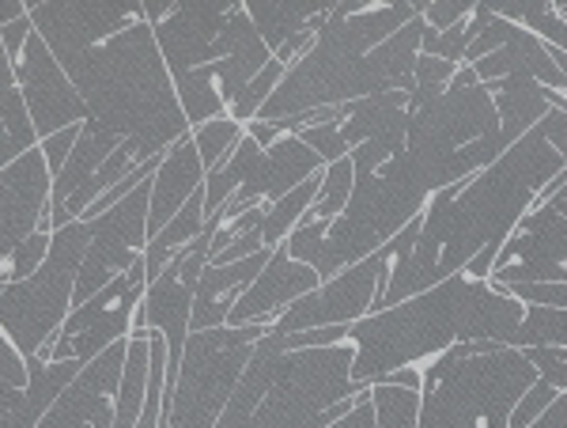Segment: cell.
<instances>
[{
  "label": "cell",
  "mask_w": 567,
  "mask_h": 428,
  "mask_svg": "<svg viewBox=\"0 0 567 428\" xmlns=\"http://www.w3.org/2000/svg\"><path fill=\"white\" fill-rule=\"evenodd\" d=\"M523 318L526 304H518L511 293L454 273L427 293L386 312H371L349 326V342L355 345L352 384L368 390L390 371L416 368L465 342L511 345Z\"/></svg>",
  "instance_id": "1"
},
{
  "label": "cell",
  "mask_w": 567,
  "mask_h": 428,
  "mask_svg": "<svg viewBox=\"0 0 567 428\" xmlns=\"http://www.w3.org/2000/svg\"><path fill=\"white\" fill-rule=\"evenodd\" d=\"M61 69L76 84L91 122L117 141H130L144 163L163 160V152L194 133L167 61L155 45V31L144 20Z\"/></svg>",
  "instance_id": "2"
},
{
  "label": "cell",
  "mask_w": 567,
  "mask_h": 428,
  "mask_svg": "<svg viewBox=\"0 0 567 428\" xmlns=\"http://www.w3.org/2000/svg\"><path fill=\"white\" fill-rule=\"evenodd\" d=\"M420 425L416 428H484L496 409L515 414L518 398L537 384L526 353L492 342H465L443 357L420 364Z\"/></svg>",
  "instance_id": "3"
},
{
  "label": "cell",
  "mask_w": 567,
  "mask_h": 428,
  "mask_svg": "<svg viewBox=\"0 0 567 428\" xmlns=\"http://www.w3.org/2000/svg\"><path fill=\"white\" fill-rule=\"evenodd\" d=\"M91 243V224L76 221L53 232L50 254L27 281L0 285V334L16 345L23 360H34L72 312V293L84 266V251Z\"/></svg>",
  "instance_id": "4"
},
{
  "label": "cell",
  "mask_w": 567,
  "mask_h": 428,
  "mask_svg": "<svg viewBox=\"0 0 567 428\" xmlns=\"http://www.w3.org/2000/svg\"><path fill=\"white\" fill-rule=\"evenodd\" d=\"M269 326H216L189 330L182 368L163 406V428H216L224 406L231 402L246 364Z\"/></svg>",
  "instance_id": "5"
},
{
  "label": "cell",
  "mask_w": 567,
  "mask_h": 428,
  "mask_svg": "<svg viewBox=\"0 0 567 428\" xmlns=\"http://www.w3.org/2000/svg\"><path fill=\"white\" fill-rule=\"evenodd\" d=\"M144 293H148V273H144V258L133 269H125L122 277H114L103 293H95L87 304L72 307L65 326L58 330V338L50 342V349L39 353L45 364H91L99 353H106L110 345L125 342L133 334V318L141 307Z\"/></svg>",
  "instance_id": "6"
},
{
  "label": "cell",
  "mask_w": 567,
  "mask_h": 428,
  "mask_svg": "<svg viewBox=\"0 0 567 428\" xmlns=\"http://www.w3.org/2000/svg\"><path fill=\"white\" fill-rule=\"evenodd\" d=\"M398 235H393L382 251H374L371 258L341 269L337 277L322 281L315 293L296 299V304L272 323V330L303 334V330H322V326H352V323H360V318H368L374 312V299H379V288H382V281H386L393 254H398Z\"/></svg>",
  "instance_id": "7"
},
{
  "label": "cell",
  "mask_w": 567,
  "mask_h": 428,
  "mask_svg": "<svg viewBox=\"0 0 567 428\" xmlns=\"http://www.w3.org/2000/svg\"><path fill=\"white\" fill-rule=\"evenodd\" d=\"M488 285H567V202L548 197L534 205L503 243Z\"/></svg>",
  "instance_id": "8"
},
{
  "label": "cell",
  "mask_w": 567,
  "mask_h": 428,
  "mask_svg": "<svg viewBox=\"0 0 567 428\" xmlns=\"http://www.w3.org/2000/svg\"><path fill=\"white\" fill-rule=\"evenodd\" d=\"M148 197L152 179H144L125 202H117L110 213H103L91 224V243L84 251V266L76 277V293H72V307L87 304L95 293H103L114 277L133 269L144 258L148 247Z\"/></svg>",
  "instance_id": "9"
},
{
  "label": "cell",
  "mask_w": 567,
  "mask_h": 428,
  "mask_svg": "<svg viewBox=\"0 0 567 428\" xmlns=\"http://www.w3.org/2000/svg\"><path fill=\"white\" fill-rule=\"evenodd\" d=\"M12 69H16V80H20L27 114H31V125H34V133H39V141L69 130V125L87 122L84 99H80L76 84L69 80V72L61 69V61L50 53V45L42 42L39 31L27 39L23 53L12 61Z\"/></svg>",
  "instance_id": "10"
},
{
  "label": "cell",
  "mask_w": 567,
  "mask_h": 428,
  "mask_svg": "<svg viewBox=\"0 0 567 428\" xmlns=\"http://www.w3.org/2000/svg\"><path fill=\"white\" fill-rule=\"evenodd\" d=\"M136 20H144V4H133V0H114V4H31L34 31L42 34V42L50 45V53L61 65L122 34Z\"/></svg>",
  "instance_id": "11"
},
{
  "label": "cell",
  "mask_w": 567,
  "mask_h": 428,
  "mask_svg": "<svg viewBox=\"0 0 567 428\" xmlns=\"http://www.w3.org/2000/svg\"><path fill=\"white\" fill-rule=\"evenodd\" d=\"M50 194L53 175L42 149L23 152L0 171V262L12 258L39 227H50Z\"/></svg>",
  "instance_id": "12"
},
{
  "label": "cell",
  "mask_w": 567,
  "mask_h": 428,
  "mask_svg": "<svg viewBox=\"0 0 567 428\" xmlns=\"http://www.w3.org/2000/svg\"><path fill=\"white\" fill-rule=\"evenodd\" d=\"M130 342V338H125ZM125 342L110 345L95 360L80 368V376L53 398L34 428H114V398L122 384Z\"/></svg>",
  "instance_id": "13"
},
{
  "label": "cell",
  "mask_w": 567,
  "mask_h": 428,
  "mask_svg": "<svg viewBox=\"0 0 567 428\" xmlns=\"http://www.w3.org/2000/svg\"><path fill=\"white\" fill-rule=\"evenodd\" d=\"M318 285H322V277L315 269L296 262L284 247H277L269 266L258 273V281L246 288L239 304H235V312L227 315V326H272L296 299L315 293Z\"/></svg>",
  "instance_id": "14"
},
{
  "label": "cell",
  "mask_w": 567,
  "mask_h": 428,
  "mask_svg": "<svg viewBox=\"0 0 567 428\" xmlns=\"http://www.w3.org/2000/svg\"><path fill=\"white\" fill-rule=\"evenodd\" d=\"M205 190V167H200L197 144L194 136H182L175 149L163 152L159 167L152 175V197H148V240L163 232L175 216L182 213V205L194 194Z\"/></svg>",
  "instance_id": "15"
},
{
  "label": "cell",
  "mask_w": 567,
  "mask_h": 428,
  "mask_svg": "<svg viewBox=\"0 0 567 428\" xmlns=\"http://www.w3.org/2000/svg\"><path fill=\"white\" fill-rule=\"evenodd\" d=\"M80 368L84 364L76 360L45 364L34 357L27 360V376H31L27 387H16L12 379H0V428H34L45 409L53 406V398L80 376Z\"/></svg>",
  "instance_id": "16"
},
{
  "label": "cell",
  "mask_w": 567,
  "mask_h": 428,
  "mask_svg": "<svg viewBox=\"0 0 567 428\" xmlns=\"http://www.w3.org/2000/svg\"><path fill=\"white\" fill-rule=\"evenodd\" d=\"M272 251H258L243 262H227V266H205L197 281L194 296V318H189V330H216L227 326V315L235 312L239 296L258 281V273L269 266Z\"/></svg>",
  "instance_id": "17"
},
{
  "label": "cell",
  "mask_w": 567,
  "mask_h": 428,
  "mask_svg": "<svg viewBox=\"0 0 567 428\" xmlns=\"http://www.w3.org/2000/svg\"><path fill=\"white\" fill-rule=\"evenodd\" d=\"M148 371H152V342L148 330H133L125 342V364H122V384L114 398V428H136L144 414V398H148Z\"/></svg>",
  "instance_id": "18"
},
{
  "label": "cell",
  "mask_w": 567,
  "mask_h": 428,
  "mask_svg": "<svg viewBox=\"0 0 567 428\" xmlns=\"http://www.w3.org/2000/svg\"><path fill=\"white\" fill-rule=\"evenodd\" d=\"M329 8H333V0H322V4H310V0H296V4L254 0V4H246V12H250L254 27H258L261 42L269 45L272 53H277L280 45L291 39V34H299L303 27H310L315 20H322Z\"/></svg>",
  "instance_id": "19"
},
{
  "label": "cell",
  "mask_w": 567,
  "mask_h": 428,
  "mask_svg": "<svg viewBox=\"0 0 567 428\" xmlns=\"http://www.w3.org/2000/svg\"><path fill=\"white\" fill-rule=\"evenodd\" d=\"M488 8L492 16L526 27L545 45L567 53V0L564 4H556V0H488Z\"/></svg>",
  "instance_id": "20"
},
{
  "label": "cell",
  "mask_w": 567,
  "mask_h": 428,
  "mask_svg": "<svg viewBox=\"0 0 567 428\" xmlns=\"http://www.w3.org/2000/svg\"><path fill=\"white\" fill-rule=\"evenodd\" d=\"M205 227H208V216H205V190H200V194H194L186 205H182V213L175 221L163 227L155 240H148V247H144V273H148V285L167 269V262L175 258L182 247H189V243L205 232Z\"/></svg>",
  "instance_id": "21"
},
{
  "label": "cell",
  "mask_w": 567,
  "mask_h": 428,
  "mask_svg": "<svg viewBox=\"0 0 567 428\" xmlns=\"http://www.w3.org/2000/svg\"><path fill=\"white\" fill-rule=\"evenodd\" d=\"M265 251V205H254L246 213L231 216L213 232V247H208V266H227V262H243L250 254Z\"/></svg>",
  "instance_id": "22"
},
{
  "label": "cell",
  "mask_w": 567,
  "mask_h": 428,
  "mask_svg": "<svg viewBox=\"0 0 567 428\" xmlns=\"http://www.w3.org/2000/svg\"><path fill=\"white\" fill-rule=\"evenodd\" d=\"M318 190H322V171L315 179H307L303 186H296L291 194H284L280 202L265 205V251H277L296 232L299 221L310 213V205L318 202Z\"/></svg>",
  "instance_id": "23"
},
{
  "label": "cell",
  "mask_w": 567,
  "mask_h": 428,
  "mask_svg": "<svg viewBox=\"0 0 567 428\" xmlns=\"http://www.w3.org/2000/svg\"><path fill=\"white\" fill-rule=\"evenodd\" d=\"M507 349H556V357L567 360V312L564 307H529L515 330Z\"/></svg>",
  "instance_id": "24"
},
{
  "label": "cell",
  "mask_w": 567,
  "mask_h": 428,
  "mask_svg": "<svg viewBox=\"0 0 567 428\" xmlns=\"http://www.w3.org/2000/svg\"><path fill=\"white\" fill-rule=\"evenodd\" d=\"M0 125H4L20 152L39 149V133H34L31 114H27L20 80H16V69H12V61H8L4 45H0Z\"/></svg>",
  "instance_id": "25"
},
{
  "label": "cell",
  "mask_w": 567,
  "mask_h": 428,
  "mask_svg": "<svg viewBox=\"0 0 567 428\" xmlns=\"http://www.w3.org/2000/svg\"><path fill=\"white\" fill-rule=\"evenodd\" d=\"M352 186H355V167H352V160L344 156V160L329 163V167L322 171V190H318V202L310 205V213H307L299 224L337 221V216L344 213V205H349Z\"/></svg>",
  "instance_id": "26"
},
{
  "label": "cell",
  "mask_w": 567,
  "mask_h": 428,
  "mask_svg": "<svg viewBox=\"0 0 567 428\" xmlns=\"http://www.w3.org/2000/svg\"><path fill=\"white\" fill-rule=\"evenodd\" d=\"M246 125H239L235 118H213V122L197 125L194 133V144H197V156H200V167H205V175H213V171L224 163L227 156L235 152V144L243 141Z\"/></svg>",
  "instance_id": "27"
},
{
  "label": "cell",
  "mask_w": 567,
  "mask_h": 428,
  "mask_svg": "<svg viewBox=\"0 0 567 428\" xmlns=\"http://www.w3.org/2000/svg\"><path fill=\"white\" fill-rule=\"evenodd\" d=\"M371 409H374V425L379 428H416L420 425V390L374 384Z\"/></svg>",
  "instance_id": "28"
},
{
  "label": "cell",
  "mask_w": 567,
  "mask_h": 428,
  "mask_svg": "<svg viewBox=\"0 0 567 428\" xmlns=\"http://www.w3.org/2000/svg\"><path fill=\"white\" fill-rule=\"evenodd\" d=\"M284 72H288V65H280L277 58H269V65H265L258 77L246 84L239 95H235V103L227 106V118H235L239 125H250L254 118H258V111L265 103L272 99V91L280 88V80H284Z\"/></svg>",
  "instance_id": "29"
},
{
  "label": "cell",
  "mask_w": 567,
  "mask_h": 428,
  "mask_svg": "<svg viewBox=\"0 0 567 428\" xmlns=\"http://www.w3.org/2000/svg\"><path fill=\"white\" fill-rule=\"evenodd\" d=\"M50 240H53L50 227H39V232H34L31 240L12 254V258L0 262V285H16V281L31 277V273L45 262V254H50Z\"/></svg>",
  "instance_id": "30"
},
{
  "label": "cell",
  "mask_w": 567,
  "mask_h": 428,
  "mask_svg": "<svg viewBox=\"0 0 567 428\" xmlns=\"http://www.w3.org/2000/svg\"><path fill=\"white\" fill-rule=\"evenodd\" d=\"M473 8L477 4H470V0H416V16L427 31H451L454 23L470 20Z\"/></svg>",
  "instance_id": "31"
},
{
  "label": "cell",
  "mask_w": 567,
  "mask_h": 428,
  "mask_svg": "<svg viewBox=\"0 0 567 428\" xmlns=\"http://www.w3.org/2000/svg\"><path fill=\"white\" fill-rule=\"evenodd\" d=\"M511 34H515V23H507V20H499V16H492V8H488V20L481 23L477 39H473L470 50H465V65H477L481 58H488V53L503 50Z\"/></svg>",
  "instance_id": "32"
},
{
  "label": "cell",
  "mask_w": 567,
  "mask_h": 428,
  "mask_svg": "<svg viewBox=\"0 0 567 428\" xmlns=\"http://www.w3.org/2000/svg\"><path fill=\"white\" fill-rule=\"evenodd\" d=\"M560 398V390H556L553 384H545L542 376H537V384L526 390L523 398H518V406H515V414H511V428H529L537 421V417L545 414L548 406Z\"/></svg>",
  "instance_id": "33"
},
{
  "label": "cell",
  "mask_w": 567,
  "mask_h": 428,
  "mask_svg": "<svg viewBox=\"0 0 567 428\" xmlns=\"http://www.w3.org/2000/svg\"><path fill=\"white\" fill-rule=\"evenodd\" d=\"M462 65H451V61H439V58H416V69H413V88L416 91H427V95H439L446 84L454 80V72Z\"/></svg>",
  "instance_id": "34"
},
{
  "label": "cell",
  "mask_w": 567,
  "mask_h": 428,
  "mask_svg": "<svg viewBox=\"0 0 567 428\" xmlns=\"http://www.w3.org/2000/svg\"><path fill=\"white\" fill-rule=\"evenodd\" d=\"M80 130H84V125H69V130H61V133H53V136H45V141H39V149H42V156H45V167H50L53 179H58L61 167L69 163L72 149H76V141H80Z\"/></svg>",
  "instance_id": "35"
},
{
  "label": "cell",
  "mask_w": 567,
  "mask_h": 428,
  "mask_svg": "<svg viewBox=\"0 0 567 428\" xmlns=\"http://www.w3.org/2000/svg\"><path fill=\"white\" fill-rule=\"evenodd\" d=\"M537 130H542V136L548 141V149L560 160H567V106H553V111L537 122Z\"/></svg>",
  "instance_id": "36"
},
{
  "label": "cell",
  "mask_w": 567,
  "mask_h": 428,
  "mask_svg": "<svg viewBox=\"0 0 567 428\" xmlns=\"http://www.w3.org/2000/svg\"><path fill=\"white\" fill-rule=\"evenodd\" d=\"M0 379H12L16 387H27L31 384V376H27V360L16 353V345L0 334Z\"/></svg>",
  "instance_id": "37"
},
{
  "label": "cell",
  "mask_w": 567,
  "mask_h": 428,
  "mask_svg": "<svg viewBox=\"0 0 567 428\" xmlns=\"http://www.w3.org/2000/svg\"><path fill=\"white\" fill-rule=\"evenodd\" d=\"M34 34V23H31V12L23 16V20H16L12 27H0V45H4L8 61H16L23 53L27 39Z\"/></svg>",
  "instance_id": "38"
},
{
  "label": "cell",
  "mask_w": 567,
  "mask_h": 428,
  "mask_svg": "<svg viewBox=\"0 0 567 428\" xmlns=\"http://www.w3.org/2000/svg\"><path fill=\"white\" fill-rule=\"evenodd\" d=\"M344 428H379L374 425V409H371V390L355 402V409L344 417Z\"/></svg>",
  "instance_id": "39"
},
{
  "label": "cell",
  "mask_w": 567,
  "mask_h": 428,
  "mask_svg": "<svg viewBox=\"0 0 567 428\" xmlns=\"http://www.w3.org/2000/svg\"><path fill=\"white\" fill-rule=\"evenodd\" d=\"M382 384H390V387H405V390H420L424 387V376H420V368H398V371H390Z\"/></svg>",
  "instance_id": "40"
},
{
  "label": "cell",
  "mask_w": 567,
  "mask_h": 428,
  "mask_svg": "<svg viewBox=\"0 0 567 428\" xmlns=\"http://www.w3.org/2000/svg\"><path fill=\"white\" fill-rule=\"evenodd\" d=\"M27 12H31L27 0H0V27H12L16 20H23Z\"/></svg>",
  "instance_id": "41"
},
{
  "label": "cell",
  "mask_w": 567,
  "mask_h": 428,
  "mask_svg": "<svg viewBox=\"0 0 567 428\" xmlns=\"http://www.w3.org/2000/svg\"><path fill=\"white\" fill-rule=\"evenodd\" d=\"M20 156H23V152L16 149V144H12V136H8V130H4V125H0V171H4L8 163H16Z\"/></svg>",
  "instance_id": "42"
},
{
  "label": "cell",
  "mask_w": 567,
  "mask_h": 428,
  "mask_svg": "<svg viewBox=\"0 0 567 428\" xmlns=\"http://www.w3.org/2000/svg\"><path fill=\"white\" fill-rule=\"evenodd\" d=\"M556 197H564V202H567V182H564V186H560V194H556Z\"/></svg>",
  "instance_id": "43"
},
{
  "label": "cell",
  "mask_w": 567,
  "mask_h": 428,
  "mask_svg": "<svg viewBox=\"0 0 567 428\" xmlns=\"http://www.w3.org/2000/svg\"><path fill=\"white\" fill-rule=\"evenodd\" d=\"M329 428H344V421H337V425H329Z\"/></svg>",
  "instance_id": "44"
}]
</instances>
